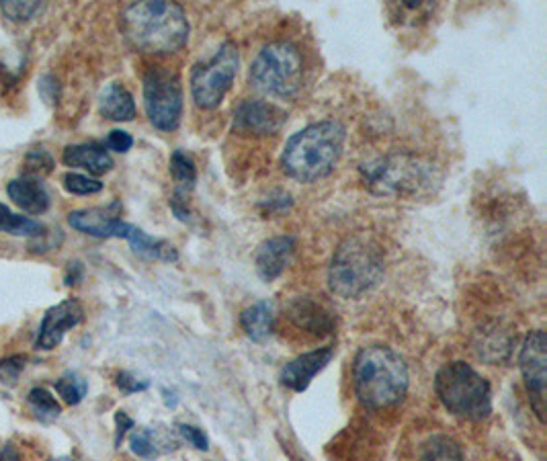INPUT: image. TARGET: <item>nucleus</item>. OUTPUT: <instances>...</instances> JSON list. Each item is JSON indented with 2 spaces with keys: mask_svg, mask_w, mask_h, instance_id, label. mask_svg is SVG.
Returning <instances> with one entry per match:
<instances>
[{
  "mask_svg": "<svg viewBox=\"0 0 547 461\" xmlns=\"http://www.w3.org/2000/svg\"><path fill=\"white\" fill-rule=\"evenodd\" d=\"M121 31L130 44L144 54H175L189 39V21L177 3L144 0L125 7Z\"/></svg>",
  "mask_w": 547,
  "mask_h": 461,
  "instance_id": "nucleus-1",
  "label": "nucleus"
},
{
  "mask_svg": "<svg viewBox=\"0 0 547 461\" xmlns=\"http://www.w3.org/2000/svg\"><path fill=\"white\" fill-rule=\"evenodd\" d=\"M347 132L339 121H318L293 134L285 144L281 166L300 183H314L332 173L345 148Z\"/></svg>",
  "mask_w": 547,
  "mask_h": 461,
  "instance_id": "nucleus-2",
  "label": "nucleus"
},
{
  "mask_svg": "<svg viewBox=\"0 0 547 461\" xmlns=\"http://www.w3.org/2000/svg\"><path fill=\"white\" fill-rule=\"evenodd\" d=\"M408 369L402 357L386 345L363 347L353 363V386L365 408L396 406L408 392Z\"/></svg>",
  "mask_w": 547,
  "mask_h": 461,
  "instance_id": "nucleus-3",
  "label": "nucleus"
},
{
  "mask_svg": "<svg viewBox=\"0 0 547 461\" xmlns=\"http://www.w3.org/2000/svg\"><path fill=\"white\" fill-rule=\"evenodd\" d=\"M384 255L380 246L363 234L349 236L334 250L328 267V285L334 296L355 300L380 283Z\"/></svg>",
  "mask_w": 547,
  "mask_h": 461,
  "instance_id": "nucleus-4",
  "label": "nucleus"
},
{
  "mask_svg": "<svg viewBox=\"0 0 547 461\" xmlns=\"http://www.w3.org/2000/svg\"><path fill=\"white\" fill-rule=\"evenodd\" d=\"M435 392L453 416L466 421H484L492 412V388L488 380L464 361L447 363L437 371Z\"/></svg>",
  "mask_w": 547,
  "mask_h": 461,
  "instance_id": "nucleus-5",
  "label": "nucleus"
},
{
  "mask_svg": "<svg viewBox=\"0 0 547 461\" xmlns=\"http://www.w3.org/2000/svg\"><path fill=\"white\" fill-rule=\"evenodd\" d=\"M304 60L291 41H271L250 66V85L271 97H291L302 87Z\"/></svg>",
  "mask_w": 547,
  "mask_h": 461,
  "instance_id": "nucleus-6",
  "label": "nucleus"
},
{
  "mask_svg": "<svg viewBox=\"0 0 547 461\" xmlns=\"http://www.w3.org/2000/svg\"><path fill=\"white\" fill-rule=\"evenodd\" d=\"M365 185L380 195L408 197L433 183V171L427 164L408 156H390L371 164H363Z\"/></svg>",
  "mask_w": 547,
  "mask_h": 461,
  "instance_id": "nucleus-7",
  "label": "nucleus"
},
{
  "mask_svg": "<svg viewBox=\"0 0 547 461\" xmlns=\"http://www.w3.org/2000/svg\"><path fill=\"white\" fill-rule=\"evenodd\" d=\"M238 66L240 54L230 41H226L207 62L195 64L191 72V95L195 105L201 109L220 107L234 85Z\"/></svg>",
  "mask_w": 547,
  "mask_h": 461,
  "instance_id": "nucleus-8",
  "label": "nucleus"
},
{
  "mask_svg": "<svg viewBox=\"0 0 547 461\" xmlns=\"http://www.w3.org/2000/svg\"><path fill=\"white\" fill-rule=\"evenodd\" d=\"M144 105L156 130L175 132L183 117V87L179 74L162 66H152L144 76Z\"/></svg>",
  "mask_w": 547,
  "mask_h": 461,
  "instance_id": "nucleus-9",
  "label": "nucleus"
},
{
  "mask_svg": "<svg viewBox=\"0 0 547 461\" xmlns=\"http://www.w3.org/2000/svg\"><path fill=\"white\" fill-rule=\"evenodd\" d=\"M519 367L529 392L531 408L539 421H545V392H547V337L543 330H533L519 353Z\"/></svg>",
  "mask_w": 547,
  "mask_h": 461,
  "instance_id": "nucleus-10",
  "label": "nucleus"
},
{
  "mask_svg": "<svg viewBox=\"0 0 547 461\" xmlns=\"http://www.w3.org/2000/svg\"><path fill=\"white\" fill-rule=\"evenodd\" d=\"M287 121V113L263 99H244L234 109V132L240 136H275Z\"/></svg>",
  "mask_w": 547,
  "mask_h": 461,
  "instance_id": "nucleus-11",
  "label": "nucleus"
},
{
  "mask_svg": "<svg viewBox=\"0 0 547 461\" xmlns=\"http://www.w3.org/2000/svg\"><path fill=\"white\" fill-rule=\"evenodd\" d=\"M119 209L121 205L117 201L105 205V207H89V209H76L68 216V224L82 232L95 238H123L130 240L138 226L123 222L119 218Z\"/></svg>",
  "mask_w": 547,
  "mask_h": 461,
  "instance_id": "nucleus-12",
  "label": "nucleus"
},
{
  "mask_svg": "<svg viewBox=\"0 0 547 461\" xmlns=\"http://www.w3.org/2000/svg\"><path fill=\"white\" fill-rule=\"evenodd\" d=\"M82 320H84V308L74 298L64 300V302L52 306L46 312L44 320H41V324H39L35 347L39 351H52V349H56L62 343V339L66 337V332H70Z\"/></svg>",
  "mask_w": 547,
  "mask_h": 461,
  "instance_id": "nucleus-13",
  "label": "nucleus"
},
{
  "mask_svg": "<svg viewBox=\"0 0 547 461\" xmlns=\"http://www.w3.org/2000/svg\"><path fill=\"white\" fill-rule=\"evenodd\" d=\"M332 357H334L332 347L316 349V351L296 357L281 369V373H279L281 386H285L291 392H298V394L306 392L314 377L332 361Z\"/></svg>",
  "mask_w": 547,
  "mask_h": 461,
  "instance_id": "nucleus-14",
  "label": "nucleus"
},
{
  "mask_svg": "<svg viewBox=\"0 0 547 461\" xmlns=\"http://www.w3.org/2000/svg\"><path fill=\"white\" fill-rule=\"evenodd\" d=\"M298 240L293 236H275L259 244L255 253L257 273L263 281L271 283L289 267L293 253H296Z\"/></svg>",
  "mask_w": 547,
  "mask_h": 461,
  "instance_id": "nucleus-15",
  "label": "nucleus"
},
{
  "mask_svg": "<svg viewBox=\"0 0 547 461\" xmlns=\"http://www.w3.org/2000/svg\"><path fill=\"white\" fill-rule=\"evenodd\" d=\"M287 318L291 320V324L296 328H302L306 332H312V334H320V337H324V334H330L334 330V316L332 312L304 296V298H293L289 304H287Z\"/></svg>",
  "mask_w": 547,
  "mask_h": 461,
  "instance_id": "nucleus-16",
  "label": "nucleus"
},
{
  "mask_svg": "<svg viewBox=\"0 0 547 461\" xmlns=\"http://www.w3.org/2000/svg\"><path fill=\"white\" fill-rule=\"evenodd\" d=\"M9 197L31 216H41L50 209V191L37 177H19L13 179L7 187Z\"/></svg>",
  "mask_w": 547,
  "mask_h": 461,
  "instance_id": "nucleus-17",
  "label": "nucleus"
},
{
  "mask_svg": "<svg viewBox=\"0 0 547 461\" xmlns=\"http://www.w3.org/2000/svg\"><path fill=\"white\" fill-rule=\"evenodd\" d=\"M62 160L72 169H82L89 175L101 177L113 169V158L99 144H72L64 148Z\"/></svg>",
  "mask_w": 547,
  "mask_h": 461,
  "instance_id": "nucleus-18",
  "label": "nucleus"
},
{
  "mask_svg": "<svg viewBox=\"0 0 547 461\" xmlns=\"http://www.w3.org/2000/svg\"><path fill=\"white\" fill-rule=\"evenodd\" d=\"M99 113L109 121H132L136 117L132 93L119 82H111L99 95Z\"/></svg>",
  "mask_w": 547,
  "mask_h": 461,
  "instance_id": "nucleus-19",
  "label": "nucleus"
},
{
  "mask_svg": "<svg viewBox=\"0 0 547 461\" xmlns=\"http://www.w3.org/2000/svg\"><path fill=\"white\" fill-rule=\"evenodd\" d=\"M240 326L250 341L265 343L275 330V314L271 304L257 302L248 306L246 310H242Z\"/></svg>",
  "mask_w": 547,
  "mask_h": 461,
  "instance_id": "nucleus-20",
  "label": "nucleus"
},
{
  "mask_svg": "<svg viewBox=\"0 0 547 461\" xmlns=\"http://www.w3.org/2000/svg\"><path fill=\"white\" fill-rule=\"evenodd\" d=\"M0 232L23 238H44L48 228L33 218L13 214L5 203H0Z\"/></svg>",
  "mask_w": 547,
  "mask_h": 461,
  "instance_id": "nucleus-21",
  "label": "nucleus"
},
{
  "mask_svg": "<svg viewBox=\"0 0 547 461\" xmlns=\"http://www.w3.org/2000/svg\"><path fill=\"white\" fill-rule=\"evenodd\" d=\"M420 461H468L461 445L447 435H433L420 445Z\"/></svg>",
  "mask_w": 547,
  "mask_h": 461,
  "instance_id": "nucleus-22",
  "label": "nucleus"
},
{
  "mask_svg": "<svg viewBox=\"0 0 547 461\" xmlns=\"http://www.w3.org/2000/svg\"><path fill=\"white\" fill-rule=\"evenodd\" d=\"M177 445H171L168 443L166 437H162L158 431L154 429H134L130 433V449L132 453H136L138 457H144V459H154L166 451L175 449Z\"/></svg>",
  "mask_w": 547,
  "mask_h": 461,
  "instance_id": "nucleus-23",
  "label": "nucleus"
},
{
  "mask_svg": "<svg viewBox=\"0 0 547 461\" xmlns=\"http://www.w3.org/2000/svg\"><path fill=\"white\" fill-rule=\"evenodd\" d=\"M168 171H171V177L177 185L175 189L177 195L187 197L195 189L197 166L189 154H185L183 150H175L171 156V166H168Z\"/></svg>",
  "mask_w": 547,
  "mask_h": 461,
  "instance_id": "nucleus-24",
  "label": "nucleus"
},
{
  "mask_svg": "<svg viewBox=\"0 0 547 461\" xmlns=\"http://www.w3.org/2000/svg\"><path fill=\"white\" fill-rule=\"evenodd\" d=\"M511 345H513V337L509 332L490 330L484 334L480 345H478V355L488 363H498V361L509 357Z\"/></svg>",
  "mask_w": 547,
  "mask_h": 461,
  "instance_id": "nucleus-25",
  "label": "nucleus"
},
{
  "mask_svg": "<svg viewBox=\"0 0 547 461\" xmlns=\"http://www.w3.org/2000/svg\"><path fill=\"white\" fill-rule=\"evenodd\" d=\"M27 402L35 414L37 421L41 423H54L56 418L62 414V406L46 388H33L27 396Z\"/></svg>",
  "mask_w": 547,
  "mask_h": 461,
  "instance_id": "nucleus-26",
  "label": "nucleus"
},
{
  "mask_svg": "<svg viewBox=\"0 0 547 461\" xmlns=\"http://www.w3.org/2000/svg\"><path fill=\"white\" fill-rule=\"evenodd\" d=\"M56 392L62 396V400L68 404V406H76L80 404L84 398H87V392H89V384L87 380H84L82 375L74 373V371H68L64 373L60 380L56 382Z\"/></svg>",
  "mask_w": 547,
  "mask_h": 461,
  "instance_id": "nucleus-27",
  "label": "nucleus"
},
{
  "mask_svg": "<svg viewBox=\"0 0 547 461\" xmlns=\"http://www.w3.org/2000/svg\"><path fill=\"white\" fill-rule=\"evenodd\" d=\"M0 11L13 23H27L44 11V3H27V0L25 3H13V0H5V3H0Z\"/></svg>",
  "mask_w": 547,
  "mask_h": 461,
  "instance_id": "nucleus-28",
  "label": "nucleus"
},
{
  "mask_svg": "<svg viewBox=\"0 0 547 461\" xmlns=\"http://www.w3.org/2000/svg\"><path fill=\"white\" fill-rule=\"evenodd\" d=\"M62 185L72 195H95V193L103 191V183L101 181L91 179L87 175H78V173L64 175Z\"/></svg>",
  "mask_w": 547,
  "mask_h": 461,
  "instance_id": "nucleus-29",
  "label": "nucleus"
},
{
  "mask_svg": "<svg viewBox=\"0 0 547 461\" xmlns=\"http://www.w3.org/2000/svg\"><path fill=\"white\" fill-rule=\"evenodd\" d=\"M54 158L50 152L46 150H41V148H35L27 154L25 158V171L27 175L25 177H35V175H48L54 171Z\"/></svg>",
  "mask_w": 547,
  "mask_h": 461,
  "instance_id": "nucleus-30",
  "label": "nucleus"
},
{
  "mask_svg": "<svg viewBox=\"0 0 547 461\" xmlns=\"http://www.w3.org/2000/svg\"><path fill=\"white\" fill-rule=\"evenodd\" d=\"M25 365H27L25 355H11V357L0 361V384L9 386V388L17 386Z\"/></svg>",
  "mask_w": 547,
  "mask_h": 461,
  "instance_id": "nucleus-31",
  "label": "nucleus"
},
{
  "mask_svg": "<svg viewBox=\"0 0 547 461\" xmlns=\"http://www.w3.org/2000/svg\"><path fill=\"white\" fill-rule=\"evenodd\" d=\"M115 386L119 388L121 394L132 396V394H138V392H146L150 388V382L148 380H138V377L132 375L130 371H119L115 375Z\"/></svg>",
  "mask_w": 547,
  "mask_h": 461,
  "instance_id": "nucleus-32",
  "label": "nucleus"
},
{
  "mask_svg": "<svg viewBox=\"0 0 547 461\" xmlns=\"http://www.w3.org/2000/svg\"><path fill=\"white\" fill-rule=\"evenodd\" d=\"M293 205V199L289 193L285 191H275L273 195H269L265 201H261V209L265 216H275V214H283Z\"/></svg>",
  "mask_w": 547,
  "mask_h": 461,
  "instance_id": "nucleus-33",
  "label": "nucleus"
},
{
  "mask_svg": "<svg viewBox=\"0 0 547 461\" xmlns=\"http://www.w3.org/2000/svg\"><path fill=\"white\" fill-rule=\"evenodd\" d=\"M179 435L189 443V445H193L195 449H199V451H207L209 449V437H207V433L203 431V429H199V427H193V425H179Z\"/></svg>",
  "mask_w": 547,
  "mask_h": 461,
  "instance_id": "nucleus-34",
  "label": "nucleus"
},
{
  "mask_svg": "<svg viewBox=\"0 0 547 461\" xmlns=\"http://www.w3.org/2000/svg\"><path fill=\"white\" fill-rule=\"evenodd\" d=\"M132 146H134V138L128 132H123V130L109 132V136H107V148L109 150L125 154Z\"/></svg>",
  "mask_w": 547,
  "mask_h": 461,
  "instance_id": "nucleus-35",
  "label": "nucleus"
},
{
  "mask_svg": "<svg viewBox=\"0 0 547 461\" xmlns=\"http://www.w3.org/2000/svg\"><path fill=\"white\" fill-rule=\"evenodd\" d=\"M115 427H117L115 447H119V445H121V441H123V437L128 435V433L134 429V421H132V418H130L128 414H125L123 410H119V412H115Z\"/></svg>",
  "mask_w": 547,
  "mask_h": 461,
  "instance_id": "nucleus-36",
  "label": "nucleus"
},
{
  "mask_svg": "<svg viewBox=\"0 0 547 461\" xmlns=\"http://www.w3.org/2000/svg\"><path fill=\"white\" fill-rule=\"evenodd\" d=\"M171 209L175 212L177 220H181V222H187L189 216H191L189 207H187V197H181V195H177V193H175L173 199H171Z\"/></svg>",
  "mask_w": 547,
  "mask_h": 461,
  "instance_id": "nucleus-37",
  "label": "nucleus"
},
{
  "mask_svg": "<svg viewBox=\"0 0 547 461\" xmlns=\"http://www.w3.org/2000/svg\"><path fill=\"white\" fill-rule=\"evenodd\" d=\"M82 275H84V267L80 263H70L66 269V275H64V285H68V287L76 285L78 281H82Z\"/></svg>",
  "mask_w": 547,
  "mask_h": 461,
  "instance_id": "nucleus-38",
  "label": "nucleus"
},
{
  "mask_svg": "<svg viewBox=\"0 0 547 461\" xmlns=\"http://www.w3.org/2000/svg\"><path fill=\"white\" fill-rule=\"evenodd\" d=\"M0 461H21V453L17 451V447L9 443L3 447V451H0Z\"/></svg>",
  "mask_w": 547,
  "mask_h": 461,
  "instance_id": "nucleus-39",
  "label": "nucleus"
},
{
  "mask_svg": "<svg viewBox=\"0 0 547 461\" xmlns=\"http://www.w3.org/2000/svg\"><path fill=\"white\" fill-rule=\"evenodd\" d=\"M162 394H164V402H166L168 408H175V406H177V396H175V392L162 390Z\"/></svg>",
  "mask_w": 547,
  "mask_h": 461,
  "instance_id": "nucleus-40",
  "label": "nucleus"
},
{
  "mask_svg": "<svg viewBox=\"0 0 547 461\" xmlns=\"http://www.w3.org/2000/svg\"><path fill=\"white\" fill-rule=\"evenodd\" d=\"M52 461H74V459H70V457H60V459H52Z\"/></svg>",
  "mask_w": 547,
  "mask_h": 461,
  "instance_id": "nucleus-41",
  "label": "nucleus"
}]
</instances>
